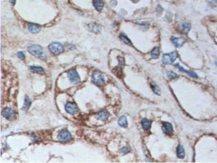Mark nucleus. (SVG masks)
I'll use <instances>...</instances> for the list:
<instances>
[{"mask_svg":"<svg viewBox=\"0 0 217 163\" xmlns=\"http://www.w3.org/2000/svg\"><path fill=\"white\" fill-rule=\"evenodd\" d=\"M150 85H151V88L153 90V92H154L155 94L157 95L160 94V88H158V86L156 85L155 84H151Z\"/></svg>","mask_w":217,"mask_h":163,"instance_id":"nucleus-24","label":"nucleus"},{"mask_svg":"<svg viewBox=\"0 0 217 163\" xmlns=\"http://www.w3.org/2000/svg\"><path fill=\"white\" fill-rule=\"evenodd\" d=\"M17 55H18V57H19L20 59L22 60H25V58H26V56H25L24 53L22 52V51H19V52L17 53Z\"/></svg>","mask_w":217,"mask_h":163,"instance_id":"nucleus-26","label":"nucleus"},{"mask_svg":"<svg viewBox=\"0 0 217 163\" xmlns=\"http://www.w3.org/2000/svg\"><path fill=\"white\" fill-rule=\"evenodd\" d=\"M122 152L124 154H127L128 152H130V148L128 147V146H124V147L122 148Z\"/></svg>","mask_w":217,"mask_h":163,"instance_id":"nucleus-27","label":"nucleus"},{"mask_svg":"<svg viewBox=\"0 0 217 163\" xmlns=\"http://www.w3.org/2000/svg\"><path fill=\"white\" fill-rule=\"evenodd\" d=\"M88 30L93 33H99L101 31V27L96 24H88Z\"/></svg>","mask_w":217,"mask_h":163,"instance_id":"nucleus-13","label":"nucleus"},{"mask_svg":"<svg viewBox=\"0 0 217 163\" xmlns=\"http://www.w3.org/2000/svg\"><path fill=\"white\" fill-rule=\"evenodd\" d=\"M175 66L176 67V68H178L180 70L181 72H185V73H187V74H188V75L190 76H191V77L195 78H198L197 74H196V73H195V72H192V71H189V70H187L184 69L183 67L180 66L178 64H176V65H175Z\"/></svg>","mask_w":217,"mask_h":163,"instance_id":"nucleus-14","label":"nucleus"},{"mask_svg":"<svg viewBox=\"0 0 217 163\" xmlns=\"http://www.w3.org/2000/svg\"><path fill=\"white\" fill-rule=\"evenodd\" d=\"M160 49L158 47H154L151 51V57L153 59H158L160 56Z\"/></svg>","mask_w":217,"mask_h":163,"instance_id":"nucleus-22","label":"nucleus"},{"mask_svg":"<svg viewBox=\"0 0 217 163\" xmlns=\"http://www.w3.org/2000/svg\"><path fill=\"white\" fill-rule=\"evenodd\" d=\"M176 154H177V156L179 158H185V150H184L183 147L181 145H178L177 146Z\"/></svg>","mask_w":217,"mask_h":163,"instance_id":"nucleus-18","label":"nucleus"},{"mask_svg":"<svg viewBox=\"0 0 217 163\" xmlns=\"http://www.w3.org/2000/svg\"><path fill=\"white\" fill-rule=\"evenodd\" d=\"M28 50L31 54L35 57L42 60L46 59V56L44 55L42 48L38 45H32L28 47Z\"/></svg>","mask_w":217,"mask_h":163,"instance_id":"nucleus-1","label":"nucleus"},{"mask_svg":"<svg viewBox=\"0 0 217 163\" xmlns=\"http://www.w3.org/2000/svg\"><path fill=\"white\" fill-rule=\"evenodd\" d=\"M65 110L68 114L74 115L78 112V108L74 102H68L65 105Z\"/></svg>","mask_w":217,"mask_h":163,"instance_id":"nucleus-5","label":"nucleus"},{"mask_svg":"<svg viewBox=\"0 0 217 163\" xmlns=\"http://www.w3.org/2000/svg\"><path fill=\"white\" fill-rule=\"evenodd\" d=\"M118 124L121 127L126 128L128 126V121L126 117L125 116H122L118 120Z\"/></svg>","mask_w":217,"mask_h":163,"instance_id":"nucleus-21","label":"nucleus"},{"mask_svg":"<svg viewBox=\"0 0 217 163\" xmlns=\"http://www.w3.org/2000/svg\"><path fill=\"white\" fill-rule=\"evenodd\" d=\"M171 41H172V44L177 47H182L184 44H185V43L186 42L185 38H176V37H172V38H171Z\"/></svg>","mask_w":217,"mask_h":163,"instance_id":"nucleus-10","label":"nucleus"},{"mask_svg":"<svg viewBox=\"0 0 217 163\" xmlns=\"http://www.w3.org/2000/svg\"><path fill=\"white\" fill-rule=\"evenodd\" d=\"M93 4L98 11H101L104 7V3L102 0H93Z\"/></svg>","mask_w":217,"mask_h":163,"instance_id":"nucleus-17","label":"nucleus"},{"mask_svg":"<svg viewBox=\"0 0 217 163\" xmlns=\"http://www.w3.org/2000/svg\"><path fill=\"white\" fill-rule=\"evenodd\" d=\"M30 71H32V72L36 74H44V70L42 68V67L40 66H31L30 68Z\"/></svg>","mask_w":217,"mask_h":163,"instance_id":"nucleus-20","label":"nucleus"},{"mask_svg":"<svg viewBox=\"0 0 217 163\" xmlns=\"http://www.w3.org/2000/svg\"><path fill=\"white\" fill-rule=\"evenodd\" d=\"M92 80L94 83L97 86H102L104 84L105 80L104 77L102 72L98 70H96L93 72L92 75Z\"/></svg>","mask_w":217,"mask_h":163,"instance_id":"nucleus-2","label":"nucleus"},{"mask_svg":"<svg viewBox=\"0 0 217 163\" xmlns=\"http://www.w3.org/2000/svg\"><path fill=\"white\" fill-rule=\"evenodd\" d=\"M141 124L144 130L148 131V130H149L150 129V127H151L152 122L147 118H144L141 122Z\"/></svg>","mask_w":217,"mask_h":163,"instance_id":"nucleus-15","label":"nucleus"},{"mask_svg":"<svg viewBox=\"0 0 217 163\" xmlns=\"http://www.w3.org/2000/svg\"><path fill=\"white\" fill-rule=\"evenodd\" d=\"M178 56L176 51H173L170 53H167L163 55L162 56V62L164 64L169 65L172 64Z\"/></svg>","mask_w":217,"mask_h":163,"instance_id":"nucleus-3","label":"nucleus"},{"mask_svg":"<svg viewBox=\"0 0 217 163\" xmlns=\"http://www.w3.org/2000/svg\"><path fill=\"white\" fill-rule=\"evenodd\" d=\"M28 30L33 34H36V33L40 32L41 26L38 24H30L28 25Z\"/></svg>","mask_w":217,"mask_h":163,"instance_id":"nucleus-12","label":"nucleus"},{"mask_svg":"<svg viewBox=\"0 0 217 163\" xmlns=\"http://www.w3.org/2000/svg\"><path fill=\"white\" fill-rule=\"evenodd\" d=\"M68 76L70 82L74 84H78L80 82V78L76 70H71L68 72Z\"/></svg>","mask_w":217,"mask_h":163,"instance_id":"nucleus-8","label":"nucleus"},{"mask_svg":"<svg viewBox=\"0 0 217 163\" xmlns=\"http://www.w3.org/2000/svg\"><path fill=\"white\" fill-rule=\"evenodd\" d=\"M191 24L185 22V23H183L181 24V26H180L179 30L182 34H187L189 32V31L191 30Z\"/></svg>","mask_w":217,"mask_h":163,"instance_id":"nucleus-11","label":"nucleus"},{"mask_svg":"<svg viewBox=\"0 0 217 163\" xmlns=\"http://www.w3.org/2000/svg\"><path fill=\"white\" fill-rule=\"evenodd\" d=\"M162 130L163 133H164V134H166V135H171L173 133L172 125L171 124L170 122H164L162 126Z\"/></svg>","mask_w":217,"mask_h":163,"instance_id":"nucleus-9","label":"nucleus"},{"mask_svg":"<svg viewBox=\"0 0 217 163\" xmlns=\"http://www.w3.org/2000/svg\"><path fill=\"white\" fill-rule=\"evenodd\" d=\"M120 38L121 40L122 41V42L124 43V44H127V45H129V46H131V45H132L131 41H130L129 39L127 38V36H126L124 34H121L120 35Z\"/></svg>","mask_w":217,"mask_h":163,"instance_id":"nucleus-23","label":"nucleus"},{"mask_svg":"<svg viewBox=\"0 0 217 163\" xmlns=\"http://www.w3.org/2000/svg\"><path fill=\"white\" fill-rule=\"evenodd\" d=\"M57 139L62 142H66L71 140L72 135L67 130H62L57 136Z\"/></svg>","mask_w":217,"mask_h":163,"instance_id":"nucleus-6","label":"nucleus"},{"mask_svg":"<svg viewBox=\"0 0 217 163\" xmlns=\"http://www.w3.org/2000/svg\"><path fill=\"white\" fill-rule=\"evenodd\" d=\"M48 49L51 53L54 55H59L64 52V46L59 42H53L49 45Z\"/></svg>","mask_w":217,"mask_h":163,"instance_id":"nucleus-4","label":"nucleus"},{"mask_svg":"<svg viewBox=\"0 0 217 163\" xmlns=\"http://www.w3.org/2000/svg\"><path fill=\"white\" fill-rule=\"evenodd\" d=\"M2 116L8 120H14L16 118V113L10 108H5L2 111Z\"/></svg>","mask_w":217,"mask_h":163,"instance_id":"nucleus-7","label":"nucleus"},{"mask_svg":"<svg viewBox=\"0 0 217 163\" xmlns=\"http://www.w3.org/2000/svg\"><path fill=\"white\" fill-rule=\"evenodd\" d=\"M110 116L109 113L107 111H101L98 113V118L102 121H106Z\"/></svg>","mask_w":217,"mask_h":163,"instance_id":"nucleus-16","label":"nucleus"},{"mask_svg":"<svg viewBox=\"0 0 217 163\" xmlns=\"http://www.w3.org/2000/svg\"><path fill=\"white\" fill-rule=\"evenodd\" d=\"M30 105H31V100H30V99L29 98V97L26 95V96H25L24 106H23V108H22V110L28 111L29 108H30Z\"/></svg>","mask_w":217,"mask_h":163,"instance_id":"nucleus-19","label":"nucleus"},{"mask_svg":"<svg viewBox=\"0 0 217 163\" xmlns=\"http://www.w3.org/2000/svg\"><path fill=\"white\" fill-rule=\"evenodd\" d=\"M9 1H10V2H11V3L12 4H14V3H15V2H16V0H9Z\"/></svg>","mask_w":217,"mask_h":163,"instance_id":"nucleus-28","label":"nucleus"},{"mask_svg":"<svg viewBox=\"0 0 217 163\" xmlns=\"http://www.w3.org/2000/svg\"><path fill=\"white\" fill-rule=\"evenodd\" d=\"M167 76H168V77L170 78V79H175V78L178 77L176 74H175L174 72H173L172 71L167 72Z\"/></svg>","mask_w":217,"mask_h":163,"instance_id":"nucleus-25","label":"nucleus"}]
</instances>
